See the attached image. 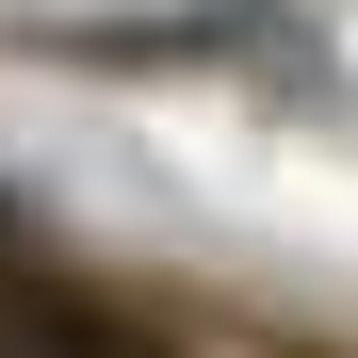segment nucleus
I'll return each instance as SVG.
<instances>
[{
	"instance_id": "f257e3e1",
	"label": "nucleus",
	"mask_w": 358,
	"mask_h": 358,
	"mask_svg": "<svg viewBox=\"0 0 358 358\" xmlns=\"http://www.w3.org/2000/svg\"><path fill=\"white\" fill-rule=\"evenodd\" d=\"M0 342H17V358H163L147 326H114V310H66V293H17V310H0Z\"/></svg>"
}]
</instances>
